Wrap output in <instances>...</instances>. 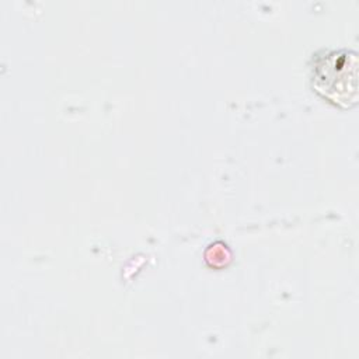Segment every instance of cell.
<instances>
[{
  "mask_svg": "<svg viewBox=\"0 0 359 359\" xmlns=\"http://www.w3.org/2000/svg\"><path fill=\"white\" fill-rule=\"evenodd\" d=\"M313 86L335 105L349 108L358 100V55L349 49L320 56L313 69Z\"/></svg>",
  "mask_w": 359,
  "mask_h": 359,
  "instance_id": "1",
  "label": "cell"
}]
</instances>
